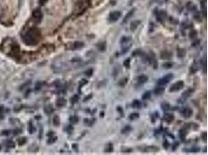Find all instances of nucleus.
Instances as JSON below:
<instances>
[{"instance_id":"f257e3e1","label":"nucleus","mask_w":208,"mask_h":155,"mask_svg":"<svg viewBox=\"0 0 208 155\" xmlns=\"http://www.w3.org/2000/svg\"><path fill=\"white\" fill-rule=\"evenodd\" d=\"M41 37V31L37 27H31L26 31L22 36V39L25 44L28 46H34L39 43Z\"/></svg>"},{"instance_id":"f03ea898","label":"nucleus","mask_w":208,"mask_h":155,"mask_svg":"<svg viewBox=\"0 0 208 155\" xmlns=\"http://www.w3.org/2000/svg\"><path fill=\"white\" fill-rule=\"evenodd\" d=\"M131 37H123L120 40V44H122V53L125 54L126 52L130 49V47L132 46V42H131Z\"/></svg>"},{"instance_id":"7ed1b4c3","label":"nucleus","mask_w":208,"mask_h":155,"mask_svg":"<svg viewBox=\"0 0 208 155\" xmlns=\"http://www.w3.org/2000/svg\"><path fill=\"white\" fill-rule=\"evenodd\" d=\"M173 77H174L173 74H172V73H171V74H168V75H166L165 76H164L163 78H160L159 80H158L157 85H158V86H163V85H167L168 83H169L172 80Z\"/></svg>"},{"instance_id":"20e7f679","label":"nucleus","mask_w":208,"mask_h":155,"mask_svg":"<svg viewBox=\"0 0 208 155\" xmlns=\"http://www.w3.org/2000/svg\"><path fill=\"white\" fill-rule=\"evenodd\" d=\"M184 82L183 81H179L177 82L174 83L169 89V92H179V90H181L182 89L184 88Z\"/></svg>"},{"instance_id":"39448f33","label":"nucleus","mask_w":208,"mask_h":155,"mask_svg":"<svg viewBox=\"0 0 208 155\" xmlns=\"http://www.w3.org/2000/svg\"><path fill=\"white\" fill-rule=\"evenodd\" d=\"M121 16H122V12L120 11H113L110 12L108 19L110 23H116L119 19Z\"/></svg>"},{"instance_id":"423d86ee","label":"nucleus","mask_w":208,"mask_h":155,"mask_svg":"<svg viewBox=\"0 0 208 155\" xmlns=\"http://www.w3.org/2000/svg\"><path fill=\"white\" fill-rule=\"evenodd\" d=\"M32 17L37 23H40L43 18V13L40 9H36L32 12Z\"/></svg>"},{"instance_id":"0eeeda50","label":"nucleus","mask_w":208,"mask_h":155,"mask_svg":"<svg viewBox=\"0 0 208 155\" xmlns=\"http://www.w3.org/2000/svg\"><path fill=\"white\" fill-rule=\"evenodd\" d=\"M180 113H181V115H182L183 117L188 119V118L191 117L193 113V109H192L191 108H189V107H185V108H183L182 110H181Z\"/></svg>"},{"instance_id":"6e6552de","label":"nucleus","mask_w":208,"mask_h":155,"mask_svg":"<svg viewBox=\"0 0 208 155\" xmlns=\"http://www.w3.org/2000/svg\"><path fill=\"white\" fill-rule=\"evenodd\" d=\"M193 93V89H187L186 92H184L183 93H182V97H181V99L179 100V103H182V102H184L189 97H190L192 95V94Z\"/></svg>"},{"instance_id":"1a4fd4ad","label":"nucleus","mask_w":208,"mask_h":155,"mask_svg":"<svg viewBox=\"0 0 208 155\" xmlns=\"http://www.w3.org/2000/svg\"><path fill=\"white\" fill-rule=\"evenodd\" d=\"M84 43L81 42V41H76V42H74L70 44V47L69 49L73 50V51H75V50H80L81 48H83L84 47Z\"/></svg>"},{"instance_id":"9d476101","label":"nucleus","mask_w":208,"mask_h":155,"mask_svg":"<svg viewBox=\"0 0 208 155\" xmlns=\"http://www.w3.org/2000/svg\"><path fill=\"white\" fill-rule=\"evenodd\" d=\"M175 120V116L172 114V113H166L163 116V120L165 122H167L168 124H170L174 121Z\"/></svg>"},{"instance_id":"9b49d317","label":"nucleus","mask_w":208,"mask_h":155,"mask_svg":"<svg viewBox=\"0 0 208 155\" xmlns=\"http://www.w3.org/2000/svg\"><path fill=\"white\" fill-rule=\"evenodd\" d=\"M167 14L164 11H160L157 13V20L160 23H163V21L165 19Z\"/></svg>"},{"instance_id":"f8f14e48","label":"nucleus","mask_w":208,"mask_h":155,"mask_svg":"<svg viewBox=\"0 0 208 155\" xmlns=\"http://www.w3.org/2000/svg\"><path fill=\"white\" fill-rule=\"evenodd\" d=\"M172 57V52L168 51H164L161 52V59H164V60H168V59H170Z\"/></svg>"},{"instance_id":"ddd939ff","label":"nucleus","mask_w":208,"mask_h":155,"mask_svg":"<svg viewBox=\"0 0 208 155\" xmlns=\"http://www.w3.org/2000/svg\"><path fill=\"white\" fill-rule=\"evenodd\" d=\"M135 11H136V9H132V10L129 11V12H128L127 14L125 15V18L123 19V24H125L126 22L129 21V19H130V18H132V17L133 16V14H134Z\"/></svg>"},{"instance_id":"4468645a","label":"nucleus","mask_w":208,"mask_h":155,"mask_svg":"<svg viewBox=\"0 0 208 155\" xmlns=\"http://www.w3.org/2000/svg\"><path fill=\"white\" fill-rule=\"evenodd\" d=\"M147 81H148V77H147V75H142L137 78V83L140 84V85L144 84V83L147 82Z\"/></svg>"},{"instance_id":"2eb2a0df","label":"nucleus","mask_w":208,"mask_h":155,"mask_svg":"<svg viewBox=\"0 0 208 155\" xmlns=\"http://www.w3.org/2000/svg\"><path fill=\"white\" fill-rule=\"evenodd\" d=\"M96 46H97V49L99 50L100 51H104L105 50H106V42L105 41H101V42L97 43V44H96Z\"/></svg>"},{"instance_id":"dca6fc26","label":"nucleus","mask_w":208,"mask_h":155,"mask_svg":"<svg viewBox=\"0 0 208 155\" xmlns=\"http://www.w3.org/2000/svg\"><path fill=\"white\" fill-rule=\"evenodd\" d=\"M141 24V21L140 20H135V21L132 22L131 24H130V30L131 31H135L137 30V28L138 27V26Z\"/></svg>"},{"instance_id":"f3484780","label":"nucleus","mask_w":208,"mask_h":155,"mask_svg":"<svg viewBox=\"0 0 208 155\" xmlns=\"http://www.w3.org/2000/svg\"><path fill=\"white\" fill-rule=\"evenodd\" d=\"M66 105V100L64 98H59L56 100L57 107H63Z\"/></svg>"},{"instance_id":"a211bd4d","label":"nucleus","mask_w":208,"mask_h":155,"mask_svg":"<svg viewBox=\"0 0 208 155\" xmlns=\"http://www.w3.org/2000/svg\"><path fill=\"white\" fill-rule=\"evenodd\" d=\"M187 133H188V129L186 128V127L181 129V130L179 131V136L182 140H184L185 138H186V136L187 135Z\"/></svg>"},{"instance_id":"6ab92c4d","label":"nucleus","mask_w":208,"mask_h":155,"mask_svg":"<svg viewBox=\"0 0 208 155\" xmlns=\"http://www.w3.org/2000/svg\"><path fill=\"white\" fill-rule=\"evenodd\" d=\"M164 92H165V88L161 87V86H160V87L158 88H156L154 91V93L156 95H161L163 94Z\"/></svg>"},{"instance_id":"aec40b11","label":"nucleus","mask_w":208,"mask_h":155,"mask_svg":"<svg viewBox=\"0 0 208 155\" xmlns=\"http://www.w3.org/2000/svg\"><path fill=\"white\" fill-rule=\"evenodd\" d=\"M198 64H197L196 62H194L191 65V67H190V73H191V74H195V73L198 71Z\"/></svg>"},{"instance_id":"412c9836","label":"nucleus","mask_w":208,"mask_h":155,"mask_svg":"<svg viewBox=\"0 0 208 155\" xmlns=\"http://www.w3.org/2000/svg\"><path fill=\"white\" fill-rule=\"evenodd\" d=\"M113 151V145L111 143H109L105 146L104 148V152L105 153H111Z\"/></svg>"},{"instance_id":"4be33fe9","label":"nucleus","mask_w":208,"mask_h":155,"mask_svg":"<svg viewBox=\"0 0 208 155\" xmlns=\"http://www.w3.org/2000/svg\"><path fill=\"white\" fill-rule=\"evenodd\" d=\"M177 55L180 58H182L186 56V51L185 49H182V48H179L177 50Z\"/></svg>"},{"instance_id":"5701e85b","label":"nucleus","mask_w":208,"mask_h":155,"mask_svg":"<svg viewBox=\"0 0 208 155\" xmlns=\"http://www.w3.org/2000/svg\"><path fill=\"white\" fill-rule=\"evenodd\" d=\"M141 106H142L141 102H140L139 100H137V99H136V100H134V101L132 102V106L134 109H140V107H141Z\"/></svg>"},{"instance_id":"b1692460","label":"nucleus","mask_w":208,"mask_h":155,"mask_svg":"<svg viewBox=\"0 0 208 155\" xmlns=\"http://www.w3.org/2000/svg\"><path fill=\"white\" fill-rule=\"evenodd\" d=\"M161 109H162V110L165 111V112H167V111L170 110L171 109V106L168 103V102H164V103H162L161 104Z\"/></svg>"},{"instance_id":"393cba45","label":"nucleus","mask_w":208,"mask_h":155,"mask_svg":"<svg viewBox=\"0 0 208 155\" xmlns=\"http://www.w3.org/2000/svg\"><path fill=\"white\" fill-rule=\"evenodd\" d=\"M200 149L198 147H193L190 149H185V151H186V153H197L200 151Z\"/></svg>"},{"instance_id":"a878e982","label":"nucleus","mask_w":208,"mask_h":155,"mask_svg":"<svg viewBox=\"0 0 208 155\" xmlns=\"http://www.w3.org/2000/svg\"><path fill=\"white\" fill-rule=\"evenodd\" d=\"M69 121L72 124H76L79 122V118L77 116H72L69 117Z\"/></svg>"},{"instance_id":"bb28decb","label":"nucleus","mask_w":208,"mask_h":155,"mask_svg":"<svg viewBox=\"0 0 208 155\" xmlns=\"http://www.w3.org/2000/svg\"><path fill=\"white\" fill-rule=\"evenodd\" d=\"M127 82H128V78L125 77L123 78H122V79L118 82V85L121 86V87H124V86L127 84Z\"/></svg>"},{"instance_id":"cd10ccee","label":"nucleus","mask_w":208,"mask_h":155,"mask_svg":"<svg viewBox=\"0 0 208 155\" xmlns=\"http://www.w3.org/2000/svg\"><path fill=\"white\" fill-rule=\"evenodd\" d=\"M143 54H144V52L142 51V50L140 49H137L135 50L134 51L132 52V57H137V56H142Z\"/></svg>"},{"instance_id":"c85d7f7f","label":"nucleus","mask_w":208,"mask_h":155,"mask_svg":"<svg viewBox=\"0 0 208 155\" xmlns=\"http://www.w3.org/2000/svg\"><path fill=\"white\" fill-rule=\"evenodd\" d=\"M131 130H132V127H130V126H125V127L121 130V133L123 134H129L130 132H131Z\"/></svg>"},{"instance_id":"c756f323","label":"nucleus","mask_w":208,"mask_h":155,"mask_svg":"<svg viewBox=\"0 0 208 155\" xmlns=\"http://www.w3.org/2000/svg\"><path fill=\"white\" fill-rule=\"evenodd\" d=\"M189 37L192 40H195L196 37H197V31L195 30H192L190 31V33H189Z\"/></svg>"},{"instance_id":"7c9ffc66","label":"nucleus","mask_w":208,"mask_h":155,"mask_svg":"<svg viewBox=\"0 0 208 155\" xmlns=\"http://www.w3.org/2000/svg\"><path fill=\"white\" fill-rule=\"evenodd\" d=\"M53 111H54V109H53V108H52V106H51V105H48V106H45V113H47V114H51Z\"/></svg>"},{"instance_id":"2f4dec72","label":"nucleus","mask_w":208,"mask_h":155,"mask_svg":"<svg viewBox=\"0 0 208 155\" xmlns=\"http://www.w3.org/2000/svg\"><path fill=\"white\" fill-rule=\"evenodd\" d=\"M151 92L147 91V92H144V95H143L142 99H144V100H147V99H149L150 98H151Z\"/></svg>"},{"instance_id":"473e14b6","label":"nucleus","mask_w":208,"mask_h":155,"mask_svg":"<svg viewBox=\"0 0 208 155\" xmlns=\"http://www.w3.org/2000/svg\"><path fill=\"white\" fill-rule=\"evenodd\" d=\"M186 7L189 11H195V10H196V6L195 5H193L192 3H187Z\"/></svg>"},{"instance_id":"72a5a7b5","label":"nucleus","mask_w":208,"mask_h":155,"mask_svg":"<svg viewBox=\"0 0 208 155\" xmlns=\"http://www.w3.org/2000/svg\"><path fill=\"white\" fill-rule=\"evenodd\" d=\"M53 124H54L55 127H58V126H59V124H60V119H59L58 116H54V118H53Z\"/></svg>"},{"instance_id":"f704fd0d","label":"nucleus","mask_w":208,"mask_h":155,"mask_svg":"<svg viewBox=\"0 0 208 155\" xmlns=\"http://www.w3.org/2000/svg\"><path fill=\"white\" fill-rule=\"evenodd\" d=\"M140 117V115H139V113H132V114H130V116H129V118H130V120H137V119H138V118Z\"/></svg>"},{"instance_id":"c9c22d12","label":"nucleus","mask_w":208,"mask_h":155,"mask_svg":"<svg viewBox=\"0 0 208 155\" xmlns=\"http://www.w3.org/2000/svg\"><path fill=\"white\" fill-rule=\"evenodd\" d=\"M26 142H27V139L25 138V137H22V138H20L18 140V144L20 146L24 145V143H26Z\"/></svg>"},{"instance_id":"e433bc0d","label":"nucleus","mask_w":208,"mask_h":155,"mask_svg":"<svg viewBox=\"0 0 208 155\" xmlns=\"http://www.w3.org/2000/svg\"><path fill=\"white\" fill-rule=\"evenodd\" d=\"M172 67V62H166L163 64V68H165V69H168V68H171Z\"/></svg>"},{"instance_id":"4c0bfd02","label":"nucleus","mask_w":208,"mask_h":155,"mask_svg":"<svg viewBox=\"0 0 208 155\" xmlns=\"http://www.w3.org/2000/svg\"><path fill=\"white\" fill-rule=\"evenodd\" d=\"M87 83H88V80H87V79H85V78L82 79V80L80 82V86H79V89H81V87H82V86H83V85H85Z\"/></svg>"},{"instance_id":"58836bf2","label":"nucleus","mask_w":208,"mask_h":155,"mask_svg":"<svg viewBox=\"0 0 208 155\" xmlns=\"http://www.w3.org/2000/svg\"><path fill=\"white\" fill-rule=\"evenodd\" d=\"M123 65L125 66V68H130V58H127L126 60H125L124 62H123Z\"/></svg>"},{"instance_id":"ea45409f","label":"nucleus","mask_w":208,"mask_h":155,"mask_svg":"<svg viewBox=\"0 0 208 155\" xmlns=\"http://www.w3.org/2000/svg\"><path fill=\"white\" fill-rule=\"evenodd\" d=\"M78 99H79V95H74V96L72 97L71 99H70V101H71L73 103H75V102H76L78 101Z\"/></svg>"},{"instance_id":"a19ab883","label":"nucleus","mask_w":208,"mask_h":155,"mask_svg":"<svg viewBox=\"0 0 208 155\" xmlns=\"http://www.w3.org/2000/svg\"><path fill=\"white\" fill-rule=\"evenodd\" d=\"M85 75H87L88 77H90V76H91V75H93V69H92V68H90V69H88V70L86 71Z\"/></svg>"},{"instance_id":"79ce46f5","label":"nucleus","mask_w":208,"mask_h":155,"mask_svg":"<svg viewBox=\"0 0 208 155\" xmlns=\"http://www.w3.org/2000/svg\"><path fill=\"white\" fill-rule=\"evenodd\" d=\"M35 131V128H34V127L33 125H32V123L31 122H30V127H29V132L31 133V134H33L34 132Z\"/></svg>"},{"instance_id":"37998d69","label":"nucleus","mask_w":208,"mask_h":155,"mask_svg":"<svg viewBox=\"0 0 208 155\" xmlns=\"http://www.w3.org/2000/svg\"><path fill=\"white\" fill-rule=\"evenodd\" d=\"M56 140H57V137H51V138L48 140V143H53L54 142H55L56 141Z\"/></svg>"},{"instance_id":"c03bdc74","label":"nucleus","mask_w":208,"mask_h":155,"mask_svg":"<svg viewBox=\"0 0 208 155\" xmlns=\"http://www.w3.org/2000/svg\"><path fill=\"white\" fill-rule=\"evenodd\" d=\"M207 133L206 132H204V133H203L202 134V135H201V137H202V140H203L204 142H207Z\"/></svg>"},{"instance_id":"a18cd8bd","label":"nucleus","mask_w":208,"mask_h":155,"mask_svg":"<svg viewBox=\"0 0 208 155\" xmlns=\"http://www.w3.org/2000/svg\"><path fill=\"white\" fill-rule=\"evenodd\" d=\"M132 151V150L131 148H125V149H123V153H131Z\"/></svg>"},{"instance_id":"49530a36","label":"nucleus","mask_w":208,"mask_h":155,"mask_svg":"<svg viewBox=\"0 0 208 155\" xmlns=\"http://www.w3.org/2000/svg\"><path fill=\"white\" fill-rule=\"evenodd\" d=\"M73 129H73V127H72V126H69V127H67V128L66 129V130L68 132L69 134H70V133L73 131Z\"/></svg>"},{"instance_id":"de8ad7c7","label":"nucleus","mask_w":208,"mask_h":155,"mask_svg":"<svg viewBox=\"0 0 208 155\" xmlns=\"http://www.w3.org/2000/svg\"><path fill=\"white\" fill-rule=\"evenodd\" d=\"M164 148H165V149H168V146H169V143H168V140H165L164 141Z\"/></svg>"},{"instance_id":"09e8293b","label":"nucleus","mask_w":208,"mask_h":155,"mask_svg":"<svg viewBox=\"0 0 208 155\" xmlns=\"http://www.w3.org/2000/svg\"><path fill=\"white\" fill-rule=\"evenodd\" d=\"M48 0H38V2H39V4H40L41 6H44L45 4V3H47Z\"/></svg>"},{"instance_id":"8fccbe9b","label":"nucleus","mask_w":208,"mask_h":155,"mask_svg":"<svg viewBox=\"0 0 208 155\" xmlns=\"http://www.w3.org/2000/svg\"><path fill=\"white\" fill-rule=\"evenodd\" d=\"M179 143H178V142H175V143H174V144H173L172 150H175V149H176V148H178V147H179Z\"/></svg>"},{"instance_id":"3c124183","label":"nucleus","mask_w":208,"mask_h":155,"mask_svg":"<svg viewBox=\"0 0 208 155\" xmlns=\"http://www.w3.org/2000/svg\"><path fill=\"white\" fill-rule=\"evenodd\" d=\"M199 44H200V40H196V43L194 42L193 44V47H194V46H197V45H198Z\"/></svg>"},{"instance_id":"603ef678","label":"nucleus","mask_w":208,"mask_h":155,"mask_svg":"<svg viewBox=\"0 0 208 155\" xmlns=\"http://www.w3.org/2000/svg\"><path fill=\"white\" fill-rule=\"evenodd\" d=\"M76 146H77L76 144H74V145H73V147H74L75 150H76V151H78V147L76 148Z\"/></svg>"},{"instance_id":"864d4df0","label":"nucleus","mask_w":208,"mask_h":155,"mask_svg":"<svg viewBox=\"0 0 208 155\" xmlns=\"http://www.w3.org/2000/svg\"><path fill=\"white\" fill-rule=\"evenodd\" d=\"M3 106H1V107H0V114H1V113H2V112H3Z\"/></svg>"},{"instance_id":"5fc2aeb1","label":"nucleus","mask_w":208,"mask_h":155,"mask_svg":"<svg viewBox=\"0 0 208 155\" xmlns=\"http://www.w3.org/2000/svg\"><path fill=\"white\" fill-rule=\"evenodd\" d=\"M101 116H102V117L104 116V113H101Z\"/></svg>"}]
</instances>
